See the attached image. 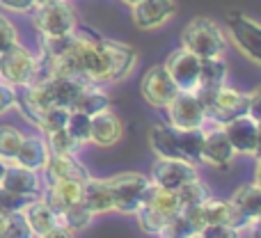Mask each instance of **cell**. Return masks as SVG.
Returning <instances> with one entry per match:
<instances>
[{"label": "cell", "instance_id": "obj_1", "mask_svg": "<svg viewBox=\"0 0 261 238\" xmlns=\"http://www.w3.org/2000/svg\"><path fill=\"white\" fill-rule=\"evenodd\" d=\"M41 69L78 76L94 85L126 81L138 67V50L90 28H76L58 39H41Z\"/></svg>", "mask_w": 261, "mask_h": 238}, {"label": "cell", "instance_id": "obj_2", "mask_svg": "<svg viewBox=\"0 0 261 238\" xmlns=\"http://www.w3.org/2000/svg\"><path fill=\"white\" fill-rule=\"evenodd\" d=\"M181 211H184V206H181V199L176 195V190L158 188V186H153L149 181V188L144 193L142 204L135 211V220H138L140 229L144 234L167 238L172 222L179 218Z\"/></svg>", "mask_w": 261, "mask_h": 238}, {"label": "cell", "instance_id": "obj_3", "mask_svg": "<svg viewBox=\"0 0 261 238\" xmlns=\"http://www.w3.org/2000/svg\"><path fill=\"white\" fill-rule=\"evenodd\" d=\"M181 46L197 58H225L227 37L213 18L195 16L181 30Z\"/></svg>", "mask_w": 261, "mask_h": 238}, {"label": "cell", "instance_id": "obj_4", "mask_svg": "<svg viewBox=\"0 0 261 238\" xmlns=\"http://www.w3.org/2000/svg\"><path fill=\"white\" fill-rule=\"evenodd\" d=\"M30 14L41 39H58L78 28V16L71 0H46L35 5Z\"/></svg>", "mask_w": 261, "mask_h": 238}, {"label": "cell", "instance_id": "obj_5", "mask_svg": "<svg viewBox=\"0 0 261 238\" xmlns=\"http://www.w3.org/2000/svg\"><path fill=\"white\" fill-rule=\"evenodd\" d=\"M195 94L202 101L204 110H206V119L211 124H225V121L236 119L241 115H248L250 92H241L236 87L227 85V83L208 92L197 90Z\"/></svg>", "mask_w": 261, "mask_h": 238}, {"label": "cell", "instance_id": "obj_6", "mask_svg": "<svg viewBox=\"0 0 261 238\" xmlns=\"http://www.w3.org/2000/svg\"><path fill=\"white\" fill-rule=\"evenodd\" d=\"M227 37L248 62H261V25L257 18L241 9H229L225 16Z\"/></svg>", "mask_w": 261, "mask_h": 238}, {"label": "cell", "instance_id": "obj_7", "mask_svg": "<svg viewBox=\"0 0 261 238\" xmlns=\"http://www.w3.org/2000/svg\"><path fill=\"white\" fill-rule=\"evenodd\" d=\"M41 71L39 55H35L32 50H28L25 46L16 44L9 50H5L0 55V81H5L7 85L23 90L28 87Z\"/></svg>", "mask_w": 261, "mask_h": 238}, {"label": "cell", "instance_id": "obj_8", "mask_svg": "<svg viewBox=\"0 0 261 238\" xmlns=\"http://www.w3.org/2000/svg\"><path fill=\"white\" fill-rule=\"evenodd\" d=\"M110 193H113V208L122 216H135L149 188V176L140 172H119L108 176Z\"/></svg>", "mask_w": 261, "mask_h": 238}, {"label": "cell", "instance_id": "obj_9", "mask_svg": "<svg viewBox=\"0 0 261 238\" xmlns=\"http://www.w3.org/2000/svg\"><path fill=\"white\" fill-rule=\"evenodd\" d=\"M23 218H25L28 227H30L35 238H67L73 236L67 227L62 225L60 213L46 202L44 197H35L32 202H28V206L23 208Z\"/></svg>", "mask_w": 261, "mask_h": 238}, {"label": "cell", "instance_id": "obj_10", "mask_svg": "<svg viewBox=\"0 0 261 238\" xmlns=\"http://www.w3.org/2000/svg\"><path fill=\"white\" fill-rule=\"evenodd\" d=\"M165 117L172 128L179 130H193L202 128L206 124V110L195 92H176V96L165 105Z\"/></svg>", "mask_w": 261, "mask_h": 238}, {"label": "cell", "instance_id": "obj_11", "mask_svg": "<svg viewBox=\"0 0 261 238\" xmlns=\"http://www.w3.org/2000/svg\"><path fill=\"white\" fill-rule=\"evenodd\" d=\"M147 176L158 188L179 190L181 186H186L195 176H199V172L195 163L184 161V158H156Z\"/></svg>", "mask_w": 261, "mask_h": 238}, {"label": "cell", "instance_id": "obj_12", "mask_svg": "<svg viewBox=\"0 0 261 238\" xmlns=\"http://www.w3.org/2000/svg\"><path fill=\"white\" fill-rule=\"evenodd\" d=\"M236 158L234 147L229 144L225 130L220 124H206L202 126V151H199V163L211 167H229Z\"/></svg>", "mask_w": 261, "mask_h": 238}, {"label": "cell", "instance_id": "obj_13", "mask_svg": "<svg viewBox=\"0 0 261 238\" xmlns=\"http://www.w3.org/2000/svg\"><path fill=\"white\" fill-rule=\"evenodd\" d=\"M176 92H179V87L174 85V81L170 78V73H167V69L163 64L147 69L142 81H140V94H142L144 103L158 110L165 108L176 96Z\"/></svg>", "mask_w": 261, "mask_h": 238}, {"label": "cell", "instance_id": "obj_14", "mask_svg": "<svg viewBox=\"0 0 261 238\" xmlns=\"http://www.w3.org/2000/svg\"><path fill=\"white\" fill-rule=\"evenodd\" d=\"M220 128L225 130L236 156H259V119L250 117V115H241V117L220 124Z\"/></svg>", "mask_w": 261, "mask_h": 238}, {"label": "cell", "instance_id": "obj_15", "mask_svg": "<svg viewBox=\"0 0 261 238\" xmlns=\"http://www.w3.org/2000/svg\"><path fill=\"white\" fill-rule=\"evenodd\" d=\"M179 3L176 0H138L130 7V21L138 30H158L167 21L176 16Z\"/></svg>", "mask_w": 261, "mask_h": 238}, {"label": "cell", "instance_id": "obj_16", "mask_svg": "<svg viewBox=\"0 0 261 238\" xmlns=\"http://www.w3.org/2000/svg\"><path fill=\"white\" fill-rule=\"evenodd\" d=\"M199 60L195 53H190L188 48H176L172 50L165 58L163 67L167 69L170 78L174 81V85L181 92H195L197 90V81H199Z\"/></svg>", "mask_w": 261, "mask_h": 238}, {"label": "cell", "instance_id": "obj_17", "mask_svg": "<svg viewBox=\"0 0 261 238\" xmlns=\"http://www.w3.org/2000/svg\"><path fill=\"white\" fill-rule=\"evenodd\" d=\"M124 138V121L115 110H101L90 117V142L101 149L115 147Z\"/></svg>", "mask_w": 261, "mask_h": 238}, {"label": "cell", "instance_id": "obj_18", "mask_svg": "<svg viewBox=\"0 0 261 238\" xmlns=\"http://www.w3.org/2000/svg\"><path fill=\"white\" fill-rule=\"evenodd\" d=\"M0 188L9 190V193H18L25 197H39L44 186H41L39 172L21 167L16 163H7L0 174Z\"/></svg>", "mask_w": 261, "mask_h": 238}, {"label": "cell", "instance_id": "obj_19", "mask_svg": "<svg viewBox=\"0 0 261 238\" xmlns=\"http://www.w3.org/2000/svg\"><path fill=\"white\" fill-rule=\"evenodd\" d=\"M48 158H50V149L44 133H32V135H23V142L18 147L14 163L21 167H28V170L41 172L46 167V163H48Z\"/></svg>", "mask_w": 261, "mask_h": 238}, {"label": "cell", "instance_id": "obj_20", "mask_svg": "<svg viewBox=\"0 0 261 238\" xmlns=\"http://www.w3.org/2000/svg\"><path fill=\"white\" fill-rule=\"evenodd\" d=\"M44 181H55V179H76V181H87L90 179V170L78 161L71 153H50L46 167L41 170Z\"/></svg>", "mask_w": 261, "mask_h": 238}, {"label": "cell", "instance_id": "obj_21", "mask_svg": "<svg viewBox=\"0 0 261 238\" xmlns=\"http://www.w3.org/2000/svg\"><path fill=\"white\" fill-rule=\"evenodd\" d=\"M229 204L234 206V211L239 213V216H243L252 227H259V220H261V188H259V181L239 186V188L231 193Z\"/></svg>", "mask_w": 261, "mask_h": 238}, {"label": "cell", "instance_id": "obj_22", "mask_svg": "<svg viewBox=\"0 0 261 238\" xmlns=\"http://www.w3.org/2000/svg\"><path fill=\"white\" fill-rule=\"evenodd\" d=\"M83 204L90 208L96 216H103V213H115L113 208V193H110V183L108 179H90L83 183Z\"/></svg>", "mask_w": 261, "mask_h": 238}, {"label": "cell", "instance_id": "obj_23", "mask_svg": "<svg viewBox=\"0 0 261 238\" xmlns=\"http://www.w3.org/2000/svg\"><path fill=\"white\" fill-rule=\"evenodd\" d=\"M149 147L156 158H181L179 135L170 124H153L149 128Z\"/></svg>", "mask_w": 261, "mask_h": 238}, {"label": "cell", "instance_id": "obj_24", "mask_svg": "<svg viewBox=\"0 0 261 238\" xmlns=\"http://www.w3.org/2000/svg\"><path fill=\"white\" fill-rule=\"evenodd\" d=\"M227 83V64L225 58H202L199 60V81L197 90L208 92ZM195 90V92H197Z\"/></svg>", "mask_w": 261, "mask_h": 238}, {"label": "cell", "instance_id": "obj_25", "mask_svg": "<svg viewBox=\"0 0 261 238\" xmlns=\"http://www.w3.org/2000/svg\"><path fill=\"white\" fill-rule=\"evenodd\" d=\"M110 108V96L101 90L99 85L90 83V85L83 87V92L78 94V99L73 101L71 110H78V113H85V115H96L101 110H108Z\"/></svg>", "mask_w": 261, "mask_h": 238}, {"label": "cell", "instance_id": "obj_26", "mask_svg": "<svg viewBox=\"0 0 261 238\" xmlns=\"http://www.w3.org/2000/svg\"><path fill=\"white\" fill-rule=\"evenodd\" d=\"M0 238H32L21 211H0Z\"/></svg>", "mask_w": 261, "mask_h": 238}, {"label": "cell", "instance_id": "obj_27", "mask_svg": "<svg viewBox=\"0 0 261 238\" xmlns=\"http://www.w3.org/2000/svg\"><path fill=\"white\" fill-rule=\"evenodd\" d=\"M23 130L12 124H0V161L14 163L18 153V147L23 142Z\"/></svg>", "mask_w": 261, "mask_h": 238}, {"label": "cell", "instance_id": "obj_28", "mask_svg": "<svg viewBox=\"0 0 261 238\" xmlns=\"http://www.w3.org/2000/svg\"><path fill=\"white\" fill-rule=\"evenodd\" d=\"M60 218H62V225L67 227L69 231H71L73 236L78 234V231L87 229V227L92 225V220H94V213L90 211V208L85 206V204H73V206L64 208L62 213H60Z\"/></svg>", "mask_w": 261, "mask_h": 238}, {"label": "cell", "instance_id": "obj_29", "mask_svg": "<svg viewBox=\"0 0 261 238\" xmlns=\"http://www.w3.org/2000/svg\"><path fill=\"white\" fill-rule=\"evenodd\" d=\"M176 195H179L181 206H184V211H186V208H193V206H197V204H202L206 197H211V188L202 181V176H195L193 181L181 186V188L176 190Z\"/></svg>", "mask_w": 261, "mask_h": 238}, {"label": "cell", "instance_id": "obj_30", "mask_svg": "<svg viewBox=\"0 0 261 238\" xmlns=\"http://www.w3.org/2000/svg\"><path fill=\"white\" fill-rule=\"evenodd\" d=\"M69 119V110L67 108H60V105H53V108H46L39 113V117L35 121V128L39 133H53L58 128H64Z\"/></svg>", "mask_w": 261, "mask_h": 238}, {"label": "cell", "instance_id": "obj_31", "mask_svg": "<svg viewBox=\"0 0 261 238\" xmlns=\"http://www.w3.org/2000/svg\"><path fill=\"white\" fill-rule=\"evenodd\" d=\"M44 138H46V142H48L50 153H71V156H76L78 149H81V144L69 135L67 128H58V130H53V133H46Z\"/></svg>", "mask_w": 261, "mask_h": 238}, {"label": "cell", "instance_id": "obj_32", "mask_svg": "<svg viewBox=\"0 0 261 238\" xmlns=\"http://www.w3.org/2000/svg\"><path fill=\"white\" fill-rule=\"evenodd\" d=\"M64 128L69 130V135H71L81 147L90 142V115L78 113V110H69V119H67Z\"/></svg>", "mask_w": 261, "mask_h": 238}, {"label": "cell", "instance_id": "obj_33", "mask_svg": "<svg viewBox=\"0 0 261 238\" xmlns=\"http://www.w3.org/2000/svg\"><path fill=\"white\" fill-rule=\"evenodd\" d=\"M18 44V30L5 14H0V55Z\"/></svg>", "mask_w": 261, "mask_h": 238}, {"label": "cell", "instance_id": "obj_34", "mask_svg": "<svg viewBox=\"0 0 261 238\" xmlns=\"http://www.w3.org/2000/svg\"><path fill=\"white\" fill-rule=\"evenodd\" d=\"M35 197H25L18 193H9V190L0 188V211H23L28 206V202H32Z\"/></svg>", "mask_w": 261, "mask_h": 238}, {"label": "cell", "instance_id": "obj_35", "mask_svg": "<svg viewBox=\"0 0 261 238\" xmlns=\"http://www.w3.org/2000/svg\"><path fill=\"white\" fill-rule=\"evenodd\" d=\"M16 101H18V90L7 85L5 81H0V115L16 108Z\"/></svg>", "mask_w": 261, "mask_h": 238}, {"label": "cell", "instance_id": "obj_36", "mask_svg": "<svg viewBox=\"0 0 261 238\" xmlns=\"http://www.w3.org/2000/svg\"><path fill=\"white\" fill-rule=\"evenodd\" d=\"M0 7L14 14H30L35 9V0H0Z\"/></svg>", "mask_w": 261, "mask_h": 238}, {"label": "cell", "instance_id": "obj_37", "mask_svg": "<svg viewBox=\"0 0 261 238\" xmlns=\"http://www.w3.org/2000/svg\"><path fill=\"white\" fill-rule=\"evenodd\" d=\"M259 103H261V92L259 90H252V92H250V103H248V115H250V117L261 119Z\"/></svg>", "mask_w": 261, "mask_h": 238}, {"label": "cell", "instance_id": "obj_38", "mask_svg": "<svg viewBox=\"0 0 261 238\" xmlns=\"http://www.w3.org/2000/svg\"><path fill=\"white\" fill-rule=\"evenodd\" d=\"M119 3H122V5H126V7H133V5L138 3V0H119Z\"/></svg>", "mask_w": 261, "mask_h": 238}, {"label": "cell", "instance_id": "obj_39", "mask_svg": "<svg viewBox=\"0 0 261 238\" xmlns=\"http://www.w3.org/2000/svg\"><path fill=\"white\" fill-rule=\"evenodd\" d=\"M5 165H7V163H5V161H0V174H3V170H5Z\"/></svg>", "mask_w": 261, "mask_h": 238}, {"label": "cell", "instance_id": "obj_40", "mask_svg": "<svg viewBox=\"0 0 261 238\" xmlns=\"http://www.w3.org/2000/svg\"><path fill=\"white\" fill-rule=\"evenodd\" d=\"M41 3H46V0H35V5H41Z\"/></svg>", "mask_w": 261, "mask_h": 238}]
</instances>
